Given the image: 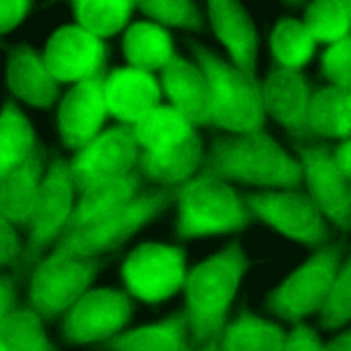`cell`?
Wrapping results in <instances>:
<instances>
[{
	"instance_id": "6da1fadb",
	"label": "cell",
	"mask_w": 351,
	"mask_h": 351,
	"mask_svg": "<svg viewBox=\"0 0 351 351\" xmlns=\"http://www.w3.org/2000/svg\"><path fill=\"white\" fill-rule=\"evenodd\" d=\"M132 133L138 152L137 173L163 188H180L204 163L195 128L170 104L145 112Z\"/></svg>"
},
{
	"instance_id": "7a4b0ae2",
	"label": "cell",
	"mask_w": 351,
	"mask_h": 351,
	"mask_svg": "<svg viewBox=\"0 0 351 351\" xmlns=\"http://www.w3.org/2000/svg\"><path fill=\"white\" fill-rule=\"evenodd\" d=\"M244 259L236 244L203 263L186 270L184 288L188 307L185 310L192 347L218 351L228 326V307L236 293L244 270Z\"/></svg>"
},
{
	"instance_id": "3957f363",
	"label": "cell",
	"mask_w": 351,
	"mask_h": 351,
	"mask_svg": "<svg viewBox=\"0 0 351 351\" xmlns=\"http://www.w3.org/2000/svg\"><path fill=\"white\" fill-rule=\"evenodd\" d=\"M202 174L287 189L299 186L304 177L302 163L291 159L263 132L215 143L204 159Z\"/></svg>"
},
{
	"instance_id": "277c9868",
	"label": "cell",
	"mask_w": 351,
	"mask_h": 351,
	"mask_svg": "<svg viewBox=\"0 0 351 351\" xmlns=\"http://www.w3.org/2000/svg\"><path fill=\"white\" fill-rule=\"evenodd\" d=\"M207 84L206 118L208 125L241 134L262 132L265 108L259 84L213 55L196 52Z\"/></svg>"
},
{
	"instance_id": "5b68a950",
	"label": "cell",
	"mask_w": 351,
	"mask_h": 351,
	"mask_svg": "<svg viewBox=\"0 0 351 351\" xmlns=\"http://www.w3.org/2000/svg\"><path fill=\"white\" fill-rule=\"evenodd\" d=\"M176 200L182 237L226 233L243 228L252 218L244 197L225 181L202 173L178 188Z\"/></svg>"
},
{
	"instance_id": "8992f818",
	"label": "cell",
	"mask_w": 351,
	"mask_h": 351,
	"mask_svg": "<svg viewBox=\"0 0 351 351\" xmlns=\"http://www.w3.org/2000/svg\"><path fill=\"white\" fill-rule=\"evenodd\" d=\"M96 270L90 256L74 255L60 245L38 262L32 277L29 308L40 318L66 313L86 292Z\"/></svg>"
},
{
	"instance_id": "52a82bcc",
	"label": "cell",
	"mask_w": 351,
	"mask_h": 351,
	"mask_svg": "<svg viewBox=\"0 0 351 351\" xmlns=\"http://www.w3.org/2000/svg\"><path fill=\"white\" fill-rule=\"evenodd\" d=\"M137 158L130 126L118 123L103 130L69 162L74 186L84 195L121 180L136 170Z\"/></svg>"
},
{
	"instance_id": "ba28073f",
	"label": "cell",
	"mask_w": 351,
	"mask_h": 351,
	"mask_svg": "<svg viewBox=\"0 0 351 351\" xmlns=\"http://www.w3.org/2000/svg\"><path fill=\"white\" fill-rule=\"evenodd\" d=\"M122 276L129 295L148 303L165 300L184 288L185 254L178 247L144 243L129 254Z\"/></svg>"
},
{
	"instance_id": "9c48e42d",
	"label": "cell",
	"mask_w": 351,
	"mask_h": 351,
	"mask_svg": "<svg viewBox=\"0 0 351 351\" xmlns=\"http://www.w3.org/2000/svg\"><path fill=\"white\" fill-rule=\"evenodd\" d=\"M178 188H162L156 192L138 193L133 200L104 221L69 233L59 244L74 255L92 256L117 245L133 233L167 202L176 200Z\"/></svg>"
},
{
	"instance_id": "30bf717a",
	"label": "cell",
	"mask_w": 351,
	"mask_h": 351,
	"mask_svg": "<svg viewBox=\"0 0 351 351\" xmlns=\"http://www.w3.org/2000/svg\"><path fill=\"white\" fill-rule=\"evenodd\" d=\"M339 252L324 248L298 269L271 296L270 306L281 317L299 319L319 310L339 270Z\"/></svg>"
},
{
	"instance_id": "8fae6325",
	"label": "cell",
	"mask_w": 351,
	"mask_h": 351,
	"mask_svg": "<svg viewBox=\"0 0 351 351\" xmlns=\"http://www.w3.org/2000/svg\"><path fill=\"white\" fill-rule=\"evenodd\" d=\"M59 84H77L89 77L107 75V45L77 25L56 30L43 56Z\"/></svg>"
},
{
	"instance_id": "7c38bea8",
	"label": "cell",
	"mask_w": 351,
	"mask_h": 351,
	"mask_svg": "<svg viewBox=\"0 0 351 351\" xmlns=\"http://www.w3.org/2000/svg\"><path fill=\"white\" fill-rule=\"evenodd\" d=\"M73 191L70 163L55 160L38 184L34 206L26 222L30 228L27 248L30 255H37L44 245L58 239L67 228L73 213Z\"/></svg>"
},
{
	"instance_id": "4fadbf2b",
	"label": "cell",
	"mask_w": 351,
	"mask_h": 351,
	"mask_svg": "<svg viewBox=\"0 0 351 351\" xmlns=\"http://www.w3.org/2000/svg\"><path fill=\"white\" fill-rule=\"evenodd\" d=\"M130 311L126 292L88 291L64 313L66 336L77 343L106 340L126 324Z\"/></svg>"
},
{
	"instance_id": "5bb4252c",
	"label": "cell",
	"mask_w": 351,
	"mask_h": 351,
	"mask_svg": "<svg viewBox=\"0 0 351 351\" xmlns=\"http://www.w3.org/2000/svg\"><path fill=\"white\" fill-rule=\"evenodd\" d=\"M244 199L252 217L266 221L295 240L315 244L326 237L322 213L310 196L287 191L284 193L266 192Z\"/></svg>"
},
{
	"instance_id": "9a60e30c",
	"label": "cell",
	"mask_w": 351,
	"mask_h": 351,
	"mask_svg": "<svg viewBox=\"0 0 351 351\" xmlns=\"http://www.w3.org/2000/svg\"><path fill=\"white\" fill-rule=\"evenodd\" d=\"M106 75L89 77L69 90L59 110V130L63 143L75 151L84 148L103 130L108 117L104 95Z\"/></svg>"
},
{
	"instance_id": "2e32d148",
	"label": "cell",
	"mask_w": 351,
	"mask_h": 351,
	"mask_svg": "<svg viewBox=\"0 0 351 351\" xmlns=\"http://www.w3.org/2000/svg\"><path fill=\"white\" fill-rule=\"evenodd\" d=\"M104 95L108 115L115 118L119 125L130 128L145 112L159 107L163 99L154 73L129 66L107 71Z\"/></svg>"
},
{
	"instance_id": "e0dca14e",
	"label": "cell",
	"mask_w": 351,
	"mask_h": 351,
	"mask_svg": "<svg viewBox=\"0 0 351 351\" xmlns=\"http://www.w3.org/2000/svg\"><path fill=\"white\" fill-rule=\"evenodd\" d=\"M302 167L310 197L329 219L343 229L351 225V204L344 178L326 147L300 148Z\"/></svg>"
},
{
	"instance_id": "ac0fdd59",
	"label": "cell",
	"mask_w": 351,
	"mask_h": 351,
	"mask_svg": "<svg viewBox=\"0 0 351 351\" xmlns=\"http://www.w3.org/2000/svg\"><path fill=\"white\" fill-rule=\"evenodd\" d=\"M265 112L271 114L299 138L307 137V112L313 92L299 71L277 69L259 84Z\"/></svg>"
},
{
	"instance_id": "d6986e66",
	"label": "cell",
	"mask_w": 351,
	"mask_h": 351,
	"mask_svg": "<svg viewBox=\"0 0 351 351\" xmlns=\"http://www.w3.org/2000/svg\"><path fill=\"white\" fill-rule=\"evenodd\" d=\"M159 85L170 106L196 128L208 125L206 118L207 84L197 66L181 59L177 53L160 70Z\"/></svg>"
},
{
	"instance_id": "ffe728a7",
	"label": "cell",
	"mask_w": 351,
	"mask_h": 351,
	"mask_svg": "<svg viewBox=\"0 0 351 351\" xmlns=\"http://www.w3.org/2000/svg\"><path fill=\"white\" fill-rule=\"evenodd\" d=\"M210 16L219 40L226 45L234 69L254 78V58L256 38L250 21L239 4L232 0H210Z\"/></svg>"
},
{
	"instance_id": "44dd1931",
	"label": "cell",
	"mask_w": 351,
	"mask_h": 351,
	"mask_svg": "<svg viewBox=\"0 0 351 351\" xmlns=\"http://www.w3.org/2000/svg\"><path fill=\"white\" fill-rule=\"evenodd\" d=\"M138 188L140 174L134 170L121 180L84 193L73 207L66 229L71 233L104 221L133 200L138 195Z\"/></svg>"
},
{
	"instance_id": "7402d4cb",
	"label": "cell",
	"mask_w": 351,
	"mask_h": 351,
	"mask_svg": "<svg viewBox=\"0 0 351 351\" xmlns=\"http://www.w3.org/2000/svg\"><path fill=\"white\" fill-rule=\"evenodd\" d=\"M41 160L36 147L22 165L0 180V214L10 223L26 225L41 181Z\"/></svg>"
},
{
	"instance_id": "603a6c76",
	"label": "cell",
	"mask_w": 351,
	"mask_h": 351,
	"mask_svg": "<svg viewBox=\"0 0 351 351\" xmlns=\"http://www.w3.org/2000/svg\"><path fill=\"white\" fill-rule=\"evenodd\" d=\"M189 322L186 313L163 322L114 335L104 341L115 351H193L186 340Z\"/></svg>"
},
{
	"instance_id": "cb8c5ba5",
	"label": "cell",
	"mask_w": 351,
	"mask_h": 351,
	"mask_svg": "<svg viewBox=\"0 0 351 351\" xmlns=\"http://www.w3.org/2000/svg\"><path fill=\"white\" fill-rule=\"evenodd\" d=\"M123 53L129 67L154 73L162 70L176 52L166 27L155 22L138 21L125 32Z\"/></svg>"
},
{
	"instance_id": "d4e9b609",
	"label": "cell",
	"mask_w": 351,
	"mask_h": 351,
	"mask_svg": "<svg viewBox=\"0 0 351 351\" xmlns=\"http://www.w3.org/2000/svg\"><path fill=\"white\" fill-rule=\"evenodd\" d=\"M324 136L346 140L351 136V88L332 85L313 92L307 112V137Z\"/></svg>"
},
{
	"instance_id": "484cf974",
	"label": "cell",
	"mask_w": 351,
	"mask_h": 351,
	"mask_svg": "<svg viewBox=\"0 0 351 351\" xmlns=\"http://www.w3.org/2000/svg\"><path fill=\"white\" fill-rule=\"evenodd\" d=\"M8 84L14 93L37 107L51 106L58 95V82L44 59L30 49H22L11 59Z\"/></svg>"
},
{
	"instance_id": "4316f807",
	"label": "cell",
	"mask_w": 351,
	"mask_h": 351,
	"mask_svg": "<svg viewBox=\"0 0 351 351\" xmlns=\"http://www.w3.org/2000/svg\"><path fill=\"white\" fill-rule=\"evenodd\" d=\"M287 335L274 324L243 313L228 324L218 351H285Z\"/></svg>"
},
{
	"instance_id": "83f0119b",
	"label": "cell",
	"mask_w": 351,
	"mask_h": 351,
	"mask_svg": "<svg viewBox=\"0 0 351 351\" xmlns=\"http://www.w3.org/2000/svg\"><path fill=\"white\" fill-rule=\"evenodd\" d=\"M34 133L14 104L0 114V180L25 162L34 148Z\"/></svg>"
},
{
	"instance_id": "f1b7e54d",
	"label": "cell",
	"mask_w": 351,
	"mask_h": 351,
	"mask_svg": "<svg viewBox=\"0 0 351 351\" xmlns=\"http://www.w3.org/2000/svg\"><path fill=\"white\" fill-rule=\"evenodd\" d=\"M77 26L104 40L122 30L136 7L129 0H86L73 1Z\"/></svg>"
},
{
	"instance_id": "f546056e",
	"label": "cell",
	"mask_w": 351,
	"mask_h": 351,
	"mask_svg": "<svg viewBox=\"0 0 351 351\" xmlns=\"http://www.w3.org/2000/svg\"><path fill=\"white\" fill-rule=\"evenodd\" d=\"M277 69L299 71L314 55L317 41L303 22L281 21L270 37Z\"/></svg>"
},
{
	"instance_id": "4dcf8cb0",
	"label": "cell",
	"mask_w": 351,
	"mask_h": 351,
	"mask_svg": "<svg viewBox=\"0 0 351 351\" xmlns=\"http://www.w3.org/2000/svg\"><path fill=\"white\" fill-rule=\"evenodd\" d=\"M303 23L317 43L330 44L351 33V0L315 1Z\"/></svg>"
},
{
	"instance_id": "1f68e13d",
	"label": "cell",
	"mask_w": 351,
	"mask_h": 351,
	"mask_svg": "<svg viewBox=\"0 0 351 351\" xmlns=\"http://www.w3.org/2000/svg\"><path fill=\"white\" fill-rule=\"evenodd\" d=\"M0 341L11 351H53L41 318L30 308H12L0 324Z\"/></svg>"
},
{
	"instance_id": "d6a6232c",
	"label": "cell",
	"mask_w": 351,
	"mask_h": 351,
	"mask_svg": "<svg viewBox=\"0 0 351 351\" xmlns=\"http://www.w3.org/2000/svg\"><path fill=\"white\" fill-rule=\"evenodd\" d=\"M324 325L335 328L351 318V258L339 267L332 287L319 308Z\"/></svg>"
},
{
	"instance_id": "836d02e7",
	"label": "cell",
	"mask_w": 351,
	"mask_h": 351,
	"mask_svg": "<svg viewBox=\"0 0 351 351\" xmlns=\"http://www.w3.org/2000/svg\"><path fill=\"white\" fill-rule=\"evenodd\" d=\"M136 7L163 27H196L200 23L195 5L186 0H141L136 1Z\"/></svg>"
},
{
	"instance_id": "e575fe53",
	"label": "cell",
	"mask_w": 351,
	"mask_h": 351,
	"mask_svg": "<svg viewBox=\"0 0 351 351\" xmlns=\"http://www.w3.org/2000/svg\"><path fill=\"white\" fill-rule=\"evenodd\" d=\"M322 73L337 89L351 84V33L328 44L321 56Z\"/></svg>"
},
{
	"instance_id": "d590c367",
	"label": "cell",
	"mask_w": 351,
	"mask_h": 351,
	"mask_svg": "<svg viewBox=\"0 0 351 351\" xmlns=\"http://www.w3.org/2000/svg\"><path fill=\"white\" fill-rule=\"evenodd\" d=\"M27 0H0V34L15 27L27 14Z\"/></svg>"
},
{
	"instance_id": "8d00e7d4",
	"label": "cell",
	"mask_w": 351,
	"mask_h": 351,
	"mask_svg": "<svg viewBox=\"0 0 351 351\" xmlns=\"http://www.w3.org/2000/svg\"><path fill=\"white\" fill-rule=\"evenodd\" d=\"M285 351H325L315 337L314 330L302 324H296V328L289 336H287Z\"/></svg>"
},
{
	"instance_id": "74e56055",
	"label": "cell",
	"mask_w": 351,
	"mask_h": 351,
	"mask_svg": "<svg viewBox=\"0 0 351 351\" xmlns=\"http://www.w3.org/2000/svg\"><path fill=\"white\" fill-rule=\"evenodd\" d=\"M19 255V243L11 223L0 214V265L11 263Z\"/></svg>"
},
{
	"instance_id": "f35d334b",
	"label": "cell",
	"mask_w": 351,
	"mask_h": 351,
	"mask_svg": "<svg viewBox=\"0 0 351 351\" xmlns=\"http://www.w3.org/2000/svg\"><path fill=\"white\" fill-rule=\"evenodd\" d=\"M330 156L344 178V185L351 182V136L341 140Z\"/></svg>"
},
{
	"instance_id": "ab89813d",
	"label": "cell",
	"mask_w": 351,
	"mask_h": 351,
	"mask_svg": "<svg viewBox=\"0 0 351 351\" xmlns=\"http://www.w3.org/2000/svg\"><path fill=\"white\" fill-rule=\"evenodd\" d=\"M14 292L11 282L7 278H0V324L4 321L7 314L15 308Z\"/></svg>"
},
{
	"instance_id": "60d3db41",
	"label": "cell",
	"mask_w": 351,
	"mask_h": 351,
	"mask_svg": "<svg viewBox=\"0 0 351 351\" xmlns=\"http://www.w3.org/2000/svg\"><path fill=\"white\" fill-rule=\"evenodd\" d=\"M325 351H351V332L341 335L333 343L326 346Z\"/></svg>"
},
{
	"instance_id": "b9f144b4",
	"label": "cell",
	"mask_w": 351,
	"mask_h": 351,
	"mask_svg": "<svg viewBox=\"0 0 351 351\" xmlns=\"http://www.w3.org/2000/svg\"><path fill=\"white\" fill-rule=\"evenodd\" d=\"M346 189H347V195H348V200H350V204H351V182L346 184Z\"/></svg>"
},
{
	"instance_id": "7bdbcfd3",
	"label": "cell",
	"mask_w": 351,
	"mask_h": 351,
	"mask_svg": "<svg viewBox=\"0 0 351 351\" xmlns=\"http://www.w3.org/2000/svg\"><path fill=\"white\" fill-rule=\"evenodd\" d=\"M0 351H11L8 347H5L1 341H0Z\"/></svg>"
},
{
	"instance_id": "ee69618b",
	"label": "cell",
	"mask_w": 351,
	"mask_h": 351,
	"mask_svg": "<svg viewBox=\"0 0 351 351\" xmlns=\"http://www.w3.org/2000/svg\"><path fill=\"white\" fill-rule=\"evenodd\" d=\"M197 351H210V350H197Z\"/></svg>"
}]
</instances>
